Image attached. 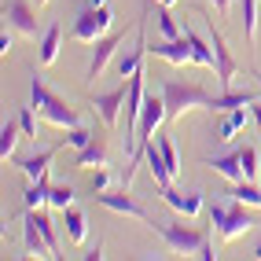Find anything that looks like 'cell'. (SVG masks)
<instances>
[{
	"label": "cell",
	"instance_id": "14",
	"mask_svg": "<svg viewBox=\"0 0 261 261\" xmlns=\"http://www.w3.org/2000/svg\"><path fill=\"white\" fill-rule=\"evenodd\" d=\"M74 166L77 169H99V166H107V140H103V136H92V140L74 154Z\"/></svg>",
	"mask_w": 261,
	"mask_h": 261
},
{
	"label": "cell",
	"instance_id": "36",
	"mask_svg": "<svg viewBox=\"0 0 261 261\" xmlns=\"http://www.w3.org/2000/svg\"><path fill=\"white\" fill-rule=\"evenodd\" d=\"M11 48H15V37H11L8 30H4V37H0V56L8 59V56H11Z\"/></svg>",
	"mask_w": 261,
	"mask_h": 261
},
{
	"label": "cell",
	"instance_id": "43",
	"mask_svg": "<svg viewBox=\"0 0 261 261\" xmlns=\"http://www.w3.org/2000/svg\"><path fill=\"white\" fill-rule=\"evenodd\" d=\"M44 4H48V0H37V8H44Z\"/></svg>",
	"mask_w": 261,
	"mask_h": 261
},
{
	"label": "cell",
	"instance_id": "38",
	"mask_svg": "<svg viewBox=\"0 0 261 261\" xmlns=\"http://www.w3.org/2000/svg\"><path fill=\"white\" fill-rule=\"evenodd\" d=\"M199 257H202V261H214V247H210V239L202 243V250H199Z\"/></svg>",
	"mask_w": 261,
	"mask_h": 261
},
{
	"label": "cell",
	"instance_id": "8",
	"mask_svg": "<svg viewBox=\"0 0 261 261\" xmlns=\"http://www.w3.org/2000/svg\"><path fill=\"white\" fill-rule=\"evenodd\" d=\"M125 81H129V77H125ZM125 81L114 85L111 92H96L92 107L99 111L103 125H118V114H121V107H125V99H129V85H125Z\"/></svg>",
	"mask_w": 261,
	"mask_h": 261
},
{
	"label": "cell",
	"instance_id": "29",
	"mask_svg": "<svg viewBox=\"0 0 261 261\" xmlns=\"http://www.w3.org/2000/svg\"><path fill=\"white\" fill-rule=\"evenodd\" d=\"M159 147H162V159H166V166H169V173H173V177H180V154H177V144H173L169 140V136H162V140H159Z\"/></svg>",
	"mask_w": 261,
	"mask_h": 261
},
{
	"label": "cell",
	"instance_id": "31",
	"mask_svg": "<svg viewBox=\"0 0 261 261\" xmlns=\"http://www.w3.org/2000/svg\"><path fill=\"white\" fill-rule=\"evenodd\" d=\"M37 111H33V107H22L19 111V125H22V136H26V140H37Z\"/></svg>",
	"mask_w": 261,
	"mask_h": 261
},
{
	"label": "cell",
	"instance_id": "1",
	"mask_svg": "<svg viewBox=\"0 0 261 261\" xmlns=\"http://www.w3.org/2000/svg\"><path fill=\"white\" fill-rule=\"evenodd\" d=\"M162 99H166V121L173 125V121H180L188 111H214V96L202 89V85L195 81H177V77H166L162 81Z\"/></svg>",
	"mask_w": 261,
	"mask_h": 261
},
{
	"label": "cell",
	"instance_id": "23",
	"mask_svg": "<svg viewBox=\"0 0 261 261\" xmlns=\"http://www.w3.org/2000/svg\"><path fill=\"white\" fill-rule=\"evenodd\" d=\"M22 236H26V250H30V254H37V257H51L48 239L37 232V224H33L30 217H22Z\"/></svg>",
	"mask_w": 261,
	"mask_h": 261
},
{
	"label": "cell",
	"instance_id": "44",
	"mask_svg": "<svg viewBox=\"0 0 261 261\" xmlns=\"http://www.w3.org/2000/svg\"><path fill=\"white\" fill-rule=\"evenodd\" d=\"M254 77H257V89H261V74H254Z\"/></svg>",
	"mask_w": 261,
	"mask_h": 261
},
{
	"label": "cell",
	"instance_id": "6",
	"mask_svg": "<svg viewBox=\"0 0 261 261\" xmlns=\"http://www.w3.org/2000/svg\"><path fill=\"white\" fill-rule=\"evenodd\" d=\"M96 202H99V206H107V210H114V214H125V217L144 221L147 228L154 224V221L147 217V210H144V206L129 195V188H118V191H111V188H107V191H99V195H96Z\"/></svg>",
	"mask_w": 261,
	"mask_h": 261
},
{
	"label": "cell",
	"instance_id": "35",
	"mask_svg": "<svg viewBox=\"0 0 261 261\" xmlns=\"http://www.w3.org/2000/svg\"><path fill=\"white\" fill-rule=\"evenodd\" d=\"M107 188H111V169L99 166V169L92 173V195H99V191H107Z\"/></svg>",
	"mask_w": 261,
	"mask_h": 261
},
{
	"label": "cell",
	"instance_id": "3",
	"mask_svg": "<svg viewBox=\"0 0 261 261\" xmlns=\"http://www.w3.org/2000/svg\"><path fill=\"white\" fill-rule=\"evenodd\" d=\"M151 228L159 232L169 243V250H177V254H199L202 243L210 239V228H191V224H180V221H154Z\"/></svg>",
	"mask_w": 261,
	"mask_h": 261
},
{
	"label": "cell",
	"instance_id": "4",
	"mask_svg": "<svg viewBox=\"0 0 261 261\" xmlns=\"http://www.w3.org/2000/svg\"><path fill=\"white\" fill-rule=\"evenodd\" d=\"M210 224L217 228L221 239H239V236H247L257 221L243 210V202L236 199L232 206H210Z\"/></svg>",
	"mask_w": 261,
	"mask_h": 261
},
{
	"label": "cell",
	"instance_id": "19",
	"mask_svg": "<svg viewBox=\"0 0 261 261\" xmlns=\"http://www.w3.org/2000/svg\"><path fill=\"white\" fill-rule=\"evenodd\" d=\"M261 96L257 92H236V89H221L214 96V111H232V107H250Z\"/></svg>",
	"mask_w": 261,
	"mask_h": 261
},
{
	"label": "cell",
	"instance_id": "33",
	"mask_svg": "<svg viewBox=\"0 0 261 261\" xmlns=\"http://www.w3.org/2000/svg\"><path fill=\"white\" fill-rule=\"evenodd\" d=\"M92 136H96V133H89L85 125H74V129H66V136H63V144H70V147H77V151H81L85 144L92 140Z\"/></svg>",
	"mask_w": 261,
	"mask_h": 261
},
{
	"label": "cell",
	"instance_id": "32",
	"mask_svg": "<svg viewBox=\"0 0 261 261\" xmlns=\"http://www.w3.org/2000/svg\"><path fill=\"white\" fill-rule=\"evenodd\" d=\"M239 162H243V177L257 180V151L254 147H239Z\"/></svg>",
	"mask_w": 261,
	"mask_h": 261
},
{
	"label": "cell",
	"instance_id": "11",
	"mask_svg": "<svg viewBox=\"0 0 261 261\" xmlns=\"http://www.w3.org/2000/svg\"><path fill=\"white\" fill-rule=\"evenodd\" d=\"M125 44V30H118V33H107V37H99L96 41V51H92V63H89V77H99L103 70H107V63L114 59V51Z\"/></svg>",
	"mask_w": 261,
	"mask_h": 261
},
{
	"label": "cell",
	"instance_id": "42",
	"mask_svg": "<svg viewBox=\"0 0 261 261\" xmlns=\"http://www.w3.org/2000/svg\"><path fill=\"white\" fill-rule=\"evenodd\" d=\"M89 4H92V8H99V4H107V0H89Z\"/></svg>",
	"mask_w": 261,
	"mask_h": 261
},
{
	"label": "cell",
	"instance_id": "22",
	"mask_svg": "<svg viewBox=\"0 0 261 261\" xmlns=\"http://www.w3.org/2000/svg\"><path fill=\"white\" fill-rule=\"evenodd\" d=\"M63 224H66V239L70 243H85V236H89V221H85L81 210H63Z\"/></svg>",
	"mask_w": 261,
	"mask_h": 261
},
{
	"label": "cell",
	"instance_id": "34",
	"mask_svg": "<svg viewBox=\"0 0 261 261\" xmlns=\"http://www.w3.org/2000/svg\"><path fill=\"white\" fill-rule=\"evenodd\" d=\"M250 114H254V111H250ZM250 114H247V107H232V111H224V118H228V125H232L236 133H243V129H247Z\"/></svg>",
	"mask_w": 261,
	"mask_h": 261
},
{
	"label": "cell",
	"instance_id": "28",
	"mask_svg": "<svg viewBox=\"0 0 261 261\" xmlns=\"http://www.w3.org/2000/svg\"><path fill=\"white\" fill-rule=\"evenodd\" d=\"M243 33L247 41L257 37V0H243Z\"/></svg>",
	"mask_w": 261,
	"mask_h": 261
},
{
	"label": "cell",
	"instance_id": "12",
	"mask_svg": "<svg viewBox=\"0 0 261 261\" xmlns=\"http://www.w3.org/2000/svg\"><path fill=\"white\" fill-rule=\"evenodd\" d=\"M147 51L151 56H159V59H166V63H173V66H184V63H195V51H191V44H188V37H177V41H159V44H147Z\"/></svg>",
	"mask_w": 261,
	"mask_h": 261
},
{
	"label": "cell",
	"instance_id": "25",
	"mask_svg": "<svg viewBox=\"0 0 261 261\" xmlns=\"http://www.w3.org/2000/svg\"><path fill=\"white\" fill-rule=\"evenodd\" d=\"M48 188H51V180H48V177H41V180H33V184L22 191L26 210H41V206H48Z\"/></svg>",
	"mask_w": 261,
	"mask_h": 261
},
{
	"label": "cell",
	"instance_id": "20",
	"mask_svg": "<svg viewBox=\"0 0 261 261\" xmlns=\"http://www.w3.org/2000/svg\"><path fill=\"white\" fill-rule=\"evenodd\" d=\"M19 136H22V125H19V118H8L4 125H0V159H15V144H19Z\"/></svg>",
	"mask_w": 261,
	"mask_h": 261
},
{
	"label": "cell",
	"instance_id": "40",
	"mask_svg": "<svg viewBox=\"0 0 261 261\" xmlns=\"http://www.w3.org/2000/svg\"><path fill=\"white\" fill-rule=\"evenodd\" d=\"M159 4H162V8H173V4H177V0H159Z\"/></svg>",
	"mask_w": 261,
	"mask_h": 261
},
{
	"label": "cell",
	"instance_id": "2",
	"mask_svg": "<svg viewBox=\"0 0 261 261\" xmlns=\"http://www.w3.org/2000/svg\"><path fill=\"white\" fill-rule=\"evenodd\" d=\"M30 107L37 111L44 121L59 125V129H74V125H81V114H77V111H74L63 96L51 92L41 77H33V85H30Z\"/></svg>",
	"mask_w": 261,
	"mask_h": 261
},
{
	"label": "cell",
	"instance_id": "16",
	"mask_svg": "<svg viewBox=\"0 0 261 261\" xmlns=\"http://www.w3.org/2000/svg\"><path fill=\"white\" fill-rule=\"evenodd\" d=\"M206 166H210L214 173H221L224 180H247L243 177V162H239V147L236 151H228V154H214V159H206Z\"/></svg>",
	"mask_w": 261,
	"mask_h": 261
},
{
	"label": "cell",
	"instance_id": "15",
	"mask_svg": "<svg viewBox=\"0 0 261 261\" xmlns=\"http://www.w3.org/2000/svg\"><path fill=\"white\" fill-rule=\"evenodd\" d=\"M144 162H147V169H151V177H154V184L159 188H169L173 184V173H169V166H166V159H162V147L159 144H144Z\"/></svg>",
	"mask_w": 261,
	"mask_h": 261
},
{
	"label": "cell",
	"instance_id": "37",
	"mask_svg": "<svg viewBox=\"0 0 261 261\" xmlns=\"http://www.w3.org/2000/svg\"><path fill=\"white\" fill-rule=\"evenodd\" d=\"M210 4L217 8V15H228V8H232V0H210Z\"/></svg>",
	"mask_w": 261,
	"mask_h": 261
},
{
	"label": "cell",
	"instance_id": "24",
	"mask_svg": "<svg viewBox=\"0 0 261 261\" xmlns=\"http://www.w3.org/2000/svg\"><path fill=\"white\" fill-rule=\"evenodd\" d=\"M184 37H188L191 51H195V63H199V66H214V44H206L199 33L188 26V22H184Z\"/></svg>",
	"mask_w": 261,
	"mask_h": 261
},
{
	"label": "cell",
	"instance_id": "5",
	"mask_svg": "<svg viewBox=\"0 0 261 261\" xmlns=\"http://www.w3.org/2000/svg\"><path fill=\"white\" fill-rule=\"evenodd\" d=\"M111 22H114V11H111L107 4H99V8L89 4V8L77 15V22H74V30H70V37L81 41V44H96L99 37H107Z\"/></svg>",
	"mask_w": 261,
	"mask_h": 261
},
{
	"label": "cell",
	"instance_id": "41",
	"mask_svg": "<svg viewBox=\"0 0 261 261\" xmlns=\"http://www.w3.org/2000/svg\"><path fill=\"white\" fill-rule=\"evenodd\" d=\"M254 257H257V261H261V243H257V247H254Z\"/></svg>",
	"mask_w": 261,
	"mask_h": 261
},
{
	"label": "cell",
	"instance_id": "9",
	"mask_svg": "<svg viewBox=\"0 0 261 261\" xmlns=\"http://www.w3.org/2000/svg\"><path fill=\"white\" fill-rule=\"evenodd\" d=\"M4 19H8V26L19 30L22 37L37 41V15H33V8L26 0H4Z\"/></svg>",
	"mask_w": 261,
	"mask_h": 261
},
{
	"label": "cell",
	"instance_id": "39",
	"mask_svg": "<svg viewBox=\"0 0 261 261\" xmlns=\"http://www.w3.org/2000/svg\"><path fill=\"white\" fill-rule=\"evenodd\" d=\"M99 257H103V247L96 243V250H89V254H85V261H99Z\"/></svg>",
	"mask_w": 261,
	"mask_h": 261
},
{
	"label": "cell",
	"instance_id": "17",
	"mask_svg": "<svg viewBox=\"0 0 261 261\" xmlns=\"http://www.w3.org/2000/svg\"><path fill=\"white\" fill-rule=\"evenodd\" d=\"M59 48H63V26L56 22V26H48L44 33H41V51H37V63L41 66H51L59 59Z\"/></svg>",
	"mask_w": 261,
	"mask_h": 261
},
{
	"label": "cell",
	"instance_id": "13",
	"mask_svg": "<svg viewBox=\"0 0 261 261\" xmlns=\"http://www.w3.org/2000/svg\"><path fill=\"white\" fill-rule=\"evenodd\" d=\"M144 56H147V37H144V19H140V22H136V44L118 59V74L121 77H133L136 70H144V66H140Z\"/></svg>",
	"mask_w": 261,
	"mask_h": 261
},
{
	"label": "cell",
	"instance_id": "27",
	"mask_svg": "<svg viewBox=\"0 0 261 261\" xmlns=\"http://www.w3.org/2000/svg\"><path fill=\"white\" fill-rule=\"evenodd\" d=\"M48 206L51 210H70L74 206V188L70 184H51L48 188Z\"/></svg>",
	"mask_w": 261,
	"mask_h": 261
},
{
	"label": "cell",
	"instance_id": "21",
	"mask_svg": "<svg viewBox=\"0 0 261 261\" xmlns=\"http://www.w3.org/2000/svg\"><path fill=\"white\" fill-rule=\"evenodd\" d=\"M26 217L37 224V232L48 239V247H51V257H59V236H56V221H51L44 210H26Z\"/></svg>",
	"mask_w": 261,
	"mask_h": 261
},
{
	"label": "cell",
	"instance_id": "18",
	"mask_svg": "<svg viewBox=\"0 0 261 261\" xmlns=\"http://www.w3.org/2000/svg\"><path fill=\"white\" fill-rule=\"evenodd\" d=\"M56 154H59L56 147H44L41 154H33V159H19L15 166H19L30 180H41V177H48V166H51V159H56Z\"/></svg>",
	"mask_w": 261,
	"mask_h": 261
},
{
	"label": "cell",
	"instance_id": "26",
	"mask_svg": "<svg viewBox=\"0 0 261 261\" xmlns=\"http://www.w3.org/2000/svg\"><path fill=\"white\" fill-rule=\"evenodd\" d=\"M232 195L243 202V206H254V210H261V188L254 180H236L232 184Z\"/></svg>",
	"mask_w": 261,
	"mask_h": 261
},
{
	"label": "cell",
	"instance_id": "30",
	"mask_svg": "<svg viewBox=\"0 0 261 261\" xmlns=\"http://www.w3.org/2000/svg\"><path fill=\"white\" fill-rule=\"evenodd\" d=\"M159 33H162L166 41H177V37H184V30H180V26H177V19L169 15V8H162V11H159Z\"/></svg>",
	"mask_w": 261,
	"mask_h": 261
},
{
	"label": "cell",
	"instance_id": "7",
	"mask_svg": "<svg viewBox=\"0 0 261 261\" xmlns=\"http://www.w3.org/2000/svg\"><path fill=\"white\" fill-rule=\"evenodd\" d=\"M210 44H214V74H217V81H221V89H232V77L239 74V63H236L232 51H228L224 37L214 30V19H210Z\"/></svg>",
	"mask_w": 261,
	"mask_h": 261
},
{
	"label": "cell",
	"instance_id": "10",
	"mask_svg": "<svg viewBox=\"0 0 261 261\" xmlns=\"http://www.w3.org/2000/svg\"><path fill=\"white\" fill-rule=\"evenodd\" d=\"M162 191V199H166V206H173L177 214H184V217H199L202 210H206V199L199 195V191H177V188H159Z\"/></svg>",
	"mask_w": 261,
	"mask_h": 261
}]
</instances>
